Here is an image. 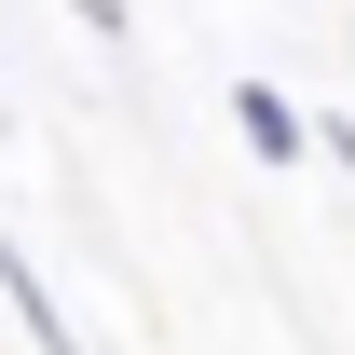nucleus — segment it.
<instances>
[{"label":"nucleus","mask_w":355,"mask_h":355,"mask_svg":"<svg viewBox=\"0 0 355 355\" xmlns=\"http://www.w3.org/2000/svg\"><path fill=\"white\" fill-rule=\"evenodd\" d=\"M314 150H328V164H342V178H355V123H314Z\"/></svg>","instance_id":"7ed1b4c3"},{"label":"nucleus","mask_w":355,"mask_h":355,"mask_svg":"<svg viewBox=\"0 0 355 355\" xmlns=\"http://www.w3.org/2000/svg\"><path fill=\"white\" fill-rule=\"evenodd\" d=\"M232 123H246V150H260V164H301V150H314V123H301L273 83H232Z\"/></svg>","instance_id":"f03ea898"},{"label":"nucleus","mask_w":355,"mask_h":355,"mask_svg":"<svg viewBox=\"0 0 355 355\" xmlns=\"http://www.w3.org/2000/svg\"><path fill=\"white\" fill-rule=\"evenodd\" d=\"M0 301H14V328H28L42 355H83V342H69V314H55V287H42V260H28L14 232H0Z\"/></svg>","instance_id":"f257e3e1"},{"label":"nucleus","mask_w":355,"mask_h":355,"mask_svg":"<svg viewBox=\"0 0 355 355\" xmlns=\"http://www.w3.org/2000/svg\"><path fill=\"white\" fill-rule=\"evenodd\" d=\"M0 123H14V83H0Z\"/></svg>","instance_id":"20e7f679"}]
</instances>
